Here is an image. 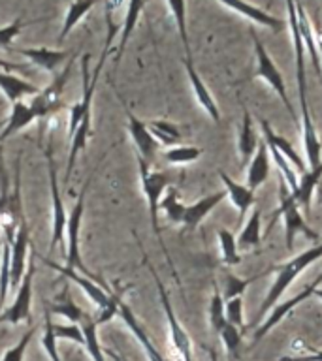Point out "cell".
<instances>
[{
	"instance_id": "4",
	"label": "cell",
	"mask_w": 322,
	"mask_h": 361,
	"mask_svg": "<svg viewBox=\"0 0 322 361\" xmlns=\"http://www.w3.org/2000/svg\"><path fill=\"white\" fill-rule=\"evenodd\" d=\"M281 214L282 220H285V241H287V250H292L294 248V237L296 233H304L309 239L316 241L318 239V233L311 230L309 226L305 224L304 216L299 213V205L294 200V194L290 190V186L281 175H279V207L275 211V216L273 220Z\"/></svg>"
},
{
	"instance_id": "45",
	"label": "cell",
	"mask_w": 322,
	"mask_h": 361,
	"mask_svg": "<svg viewBox=\"0 0 322 361\" xmlns=\"http://www.w3.org/2000/svg\"><path fill=\"white\" fill-rule=\"evenodd\" d=\"M25 27V21L23 17H17L16 21L6 25V27H0V49H10V45L13 44V39L19 36V32Z\"/></svg>"
},
{
	"instance_id": "26",
	"label": "cell",
	"mask_w": 322,
	"mask_h": 361,
	"mask_svg": "<svg viewBox=\"0 0 322 361\" xmlns=\"http://www.w3.org/2000/svg\"><path fill=\"white\" fill-rule=\"evenodd\" d=\"M322 179V160L318 166L315 168H309V171L302 173V179L298 180V186L296 190L292 192L294 200L298 205L305 209H311V202H313V194H315V188L318 186Z\"/></svg>"
},
{
	"instance_id": "20",
	"label": "cell",
	"mask_w": 322,
	"mask_h": 361,
	"mask_svg": "<svg viewBox=\"0 0 322 361\" xmlns=\"http://www.w3.org/2000/svg\"><path fill=\"white\" fill-rule=\"evenodd\" d=\"M220 180L225 183V192L226 196L230 197L232 205L237 209L239 213V219H243L247 211L254 205V192L249 188L247 185H239L236 180L232 179L230 175H226V171L219 169Z\"/></svg>"
},
{
	"instance_id": "35",
	"label": "cell",
	"mask_w": 322,
	"mask_h": 361,
	"mask_svg": "<svg viewBox=\"0 0 322 361\" xmlns=\"http://www.w3.org/2000/svg\"><path fill=\"white\" fill-rule=\"evenodd\" d=\"M160 209L166 213L169 222L183 224V216H185L186 205L181 202L177 188H168V190H166V196L160 200Z\"/></svg>"
},
{
	"instance_id": "50",
	"label": "cell",
	"mask_w": 322,
	"mask_h": 361,
	"mask_svg": "<svg viewBox=\"0 0 322 361\" xmlns=\"http://www.w3.org/2000/svg\"><path fill=\"white\" fill-rule=\"evenodd\" d=\"M316 49H318V56H321V62H322V38L316 39Z\"/></svg>"
},
{
	"instance_id": "19",
	"label": "cell",
	"mask_w": 322,
	"mask_h": 361,
	"mask_svg": "<svg viewBox=\"0 0 322 361\" xmlns=\"http://www.w3.org/2000/svg\"><path fill=\"white\" fill-rule=\"evenodd\" d=\"M225 197L226 192L219 190L213 192V194H209V196H203L202 200H198V202L192 203V205H186L185 216H183V226H185V230H196V226L200 224V222H202V220L205 219L222 200H225Z\"/></svg>"
},
{
	"instance_id": "54",
	"label": "cell",
	"mask_w": 322,
	"mask_h": 361,
	"mask_svg": "<svg viewBox=\"0 0 322 361\" xmlns=\"http://www.w3.org/2000/svg\"><path fill=\"white\" fill-rule=\"evenodd\" d=\"M147 2H149V0H145V4H147Z\"/></svg>"
},
{
	"instance_id": "52",
	"label": "cell",
	"mask_w": 322,
	"mask_h": 361,
	"mask_svg": "<svg viewBox=\"0 0 322 361\" xmlns=\"http://www.w3.org/2000/svg\"><path fill=\"white\" fill-rule=\"evenodd\" d=\"M209 355H211V361H217V352L213 348H209Z\"/></svg>"
},
{
	"instance_id": "10",
	"label": "cell",
	"mask_w": 322,
	"mask_h": 361,
	"mask_svg": "<svg viewBox=\"0 0 322 361\" xmlns=\"http://www.w3.org/2000/svg\"><path fill=\"white\" fill-rule=\"evenodd\" d=\"M32 281H34V265L27 269L23 276L21 284L17 286V293L11 305L4 312H0V324H11L17 326L21 322H27L32 326Z\"/></svg>"
},
{
	"instance_id": "2",
	"label": "cell",
	"mask_w": 322,
	"mask_h": 361,
	"mask_svg": "<svg viewBox=\"0 0 322 361\" xmlns=\"http://www.w3.org/2000/svg\"><path fill=\"white\" fill-rule=\"evenodd\" d=\"M45 264L56 269L62 276H66L68 281H72L73 284H78L87 298L93 301V303L98 307V316L95 318L96 326H102V324H107V322L113 320V316L119 314V307L123 303V292H107L100 284L90 281V276L83 275L76 269H70L66 265L53 264V262H45Z\"/></svg>"
},
{
	"instance_id": "56",
	"label": "cell",
	"mask_w": 322,
	"mask_h": 361,
	"mask_svg": "<svg viewBox=\"0 0 322 361\" xmlns=\"http://www.w3.org/2000/svg\"><path fill=\"white\" fill-rule=\"evenodd\" d=\"M0 147H2V145H0Z\"/></svg>"
},
{
	"instance_id": "51",
	"label": "cell",
	"mask_w": 322,
	"mask_h": 361,
	"mask_svg": "<svg viewBox=\"0 0 322 361\" xmlns=\"http://www.w3.org/2000/svg\"><path fill=\"white\" fill-rule=\"evenodd\" d=\"M313 295H315V298H318L322 301V288L321 286L315 288V292H313Z\"/></svg>"
},
{
	"instance_id": "28",
	"label": "cell",
	"mask_w": 322,
	"mask_h": 361,
	"mask_svg": "<svg viewBox=\"0 0 322 361\" xmlns=\"http://www.w3.org/2000/svg\"><path fill=\"white\" fill-rule=\"evenodd\" d=\"M296 11H298V25H299V34H302V39H304L305 49L309 51L311 62H313V66L318 73H322V62L321 56H318V49H316V39L313 36V28H311L309 17L305 13L304 6L299 4L298 0H296Z\"/></svg>"
},
{
	"instance_id": "16",
	"label": "cell",
	"mask_w": 322,
	"mask_h": 361,
	"mask_svg": "<svg viewBox=\"0 0 322 361\" xmlns=\"http://www.w3.org/2000/svg\"><path fill=\"white\" fill-rule=\"evenodd\" d=\"M185 70L186 75H189V81H191V89L194 92V98L200 104L203 111L208 113L209 117L213 118V123H219L220 121V113H219V106H217V102L213 100V96L209 92V89L205 87V83L200 78V73L196 72V68L192 64V59H186L185 56Z\"/></svg>"
},
{
	"instance_id": "23",
	"label": "cell",
	"mask_w": 322,
	"mask_h": 361,
	"mask_svg": "<svg viewBox=\"0 0 322 361\" xmlns=\"http://www.w3.org/2000/svg\"><path fill=\"white\" fill-rule=\"evenodd\" d=\"M260 128H262V134H264V141L266 143H270L277 149V151L281 152L282 157L287 158L288 164H294V168L298 169L299 173H305L307 169H305V162L299 158V154L296 152V149L292 147V143L288 140H285L282 135L275 134L273 128L270 126V123L266 121V118H260Z\"/></svg>"
},
{
	"instance_id": "40",
	"label": "cell",
	"mask_w": 322,
	"mask_h": 361,
	"mask_svg": "<svg viewBox=\"0 0 322 361\" xmlns=\"http://www.w3.org/2000/svg\"><path fill=\"white\" fill-rule=\"evenodd\" d=\"M51 312L45 309V322H44V333H42V348L47 354L49 361H62L59 354V341H56L55 333H53V320H51Z\"/></svg>"
},
{
	"instance_id": "32",
	"label": "cell",
	"mask_w": 322,
	"mask_h": 361,
	"mask_svg": "<svg viewBox=\"0 0 322 361\" xmlns=\"http://www.w3.org/2000/svg\"><path fill=\"white\" fill-rule=\"evenodd\" d=\"M147 128H149L153 137L158 141V145H179L181 130L177 124L169 123V121H149V123H147Z\"/></svg>"
},
{
	"instance_id": "14",
	"label": "cell",
	"mask_w": 322,
	"mask_h": 361,
	"mask_svg": "<svg viewBox=\"0 0 322 361\" xmlns=\"http://www.w3.org/2000/svg\"><path fill=\"white\" fill-rule=\"evenodd\" d=\"M126 117H129V134L132 141H134L138 158L145 160L147 164H151L158 151V141L151 135V132L147 128V123L136 117L129 107H126Z\"/></svg>"
},
{
	"instance_id": "43",
	"label": "cell",
	"mask_w": 322,
	"mask_h": 361,
	"mask_svg": "<svg viewBox=\"0 0 322 361\" xmlns=\"http://www.w3.org/2000/svg\"><path fill=\"white\" fill-rule=\"evenodd\" d=\"M34 331H36V327L34 326L28 327L27 331H25V335L21 337V341H19L16 346H11V348L6 350V354L2 355V360L0 361H25V354H27V348L30 346Z\"/></svg>"
},
{
	"instance_id": "31",
	"label": "cell",
	"mask_w": 322,
	"mask_h": 361,
	"mask_svg": "<svg viewBox=\"0 0 322 361\" xmlns=\"http://www.w3.org/2000/svg\"><path fill=\"white\" fill-rule=\"evenodd\" d=\"M236 241L237 248L260 247V243H262V213H260V209H253V214L249 216L247 224L243 226L242 233Z\"/></svg>"
},
{
	"instance_id": "49",
	"label": "cell",
	"mask_w": 322,
	"mask_h": 361,
	"mask_svg": "<svg viewBox=\"0 0 322 361\" xmlns=\"http://www.w3.org/2000/svg\"><path fill=\"white\" fill-rule=\"evenodd\" d=\"M106 355H109V360L112 361H126L124 357H121L117 352H113V350H106Z\"/></svg>"
},
{
	"instance_id": "1",
	"label": "cell",
	"mask_w": 322,
	"mask_h": 361,
	"mask_svg": "<svg viewBox=\"0 0 322 361\" xmlns=\"http://www.w3.org/2000/svg\"><path fill=\"white\" fill-rule=\"evenodd\" d=\"M287 13H288V28L292 34L294 53H296V79H298V94H299V107H302V132H304V147L305 157L309 160V168H315L321 164L322 158V140L318 137L313 124V118L309 115L307 107V83H305V45L299 34L298 25V11H296V0H287Z\"/></svg>"
},
{
	"instance_id": "38",
	"label": "cell",
	"mask_w": 322,
	"mask_h": 361,
	"mask_svg": "<svg viewBox=\"0 0 322 361\" xmlns=\"http://www.w3.org/2000/svg\"><path fill=\"white\" fill-rule=\"evenodd\" d=\"M10 245L11 241L2 239V248H0V307L6 303L8 292H10Z\"/></svg>"
},
{
	"instance_id": "42",
	"label": "cell",
	"mask_w": 322,
	"mask_h": 361,
	"mask_svg": "<svg viewBox=\"0 0 322 361\" xmlns=\"http://www.w3.org/2000/svg\"><path fill=\"white\" fill-rule=\"evenodd\" d=\"M258 276H253V279H239L236 275H226L225 279V293H222V298L226 301H230L234 298H242V293L247 290V286L251 284L253 281H256Z\"/></svg>"
},
{
	"instance_id": "44",
	"label": "cell",
	"mask_w": 322,
	"mask_h": 361,
	"mask_svg": "<svg viewBox=\"0 0 322 361\" xmlns=\"http://www.w3.org/2000/svg\"><path fill=\"white\" fill-rule=\"evenodd\" d=\"M53 333H55L56 341L61 338H66V341H72V343H78L83 346L85 337H83V329L79 324H53Z\"/></svg>"
},
{
	"instance_id": "7",
	"label": "cell",
	"mask_w": 322,
	"mask_h": 361,
	"mask_svg": "<svg viewBox=\"0 0 322 361\" xmlns=\"http://www.w3.org/2000/svg\"><path fill=\"white\" fill-rule=\"evenodd\" d=\"M45 162H47V173H49V185H51V202H53V224H51V243L49 252H55L59 243H62L64 233H66V222L68 213L62 202L61 186H59V171H56L55 158H53V149L51 143L45 149Z\"/></svg>"
},
{
	"instance_id": "5",
	"label": "cell",
	"mask_w": 322,
	"mask_h": 361,
	"mask_svg": "<svg viewBox=\"0 0 322 361\" xmlns=\"http://www.w3.org/2000/svg\"><path fill=\"white\" fill-rule=\"evenodd\" d=\"M138 166H140L141 188H143V194H145L153 230H155V233H157V237H158V241H160L158 211H160V200H162L164 192L168 190L169 179H168V175L162 173V171H151V164H147L145 160H141V158H138ZM160 245H162V241H160ZM162 250L166 252L164 245H162Z\"/></svg>"
},
{
	"instance_id": "11",
	"label": "cell",
	"mask_w": 322,
	"mask_h": 361,
	"mask_svg": "<svg viewBox=\"0 0 322 361\" xmlns=\"http://www.w3.org/2000/svg\"><path fill=\"white\" fill-rule=\"evenodd\" d=\"M251 38H253L254 44V53H256V78L264 79L271 85V89L275 90L281 102L285 104V107L288 109V113L294 117L292 104H290V98L287 94V85H285V79H282V73L279 72V68L275 66V62L271 61L270 53L266 51L264 44L260 42V38L256 36L254 30H251Z\"/></svg>"
},
{
	"instance_id": "53",
	"label": "cell",
	"mask_w": 322,
	"mask_h": 361,
	"mask_svg": "<svg viewBox=\"0 0 322 361\" xmlns=\"http://www.w3.org/2000/svg\"><path fill=\"white\" fill-rule=\"evenodd\" d=\"M315 282H316V284H318V286H321V284H322V273H321V275H318V276H316Z\"/></svg>"
},
{
	"instance_id": "27",
	"label": "cell",
	"mask_w": 322,
	"mask_h": 361,
	"mask_svg": "<svg viewBox=\"0 0 322 361\" xmlns=\"http://www.w3.org/2000/svg\"><path fill=\"white\" fill-rule=\"evenodd\" d=\"M45 309L49 310L51 314L56 316H64L70 324H83L85 318H87V312H85L81 307H79L72 298H70V292H68V288L62 290V293L56 298V301L53 305H47Z\"/></svg>"
},
{
	"instance_id": "37",
	"label": "cell",
	"mask_w": 322,
	"mask_h": 361,
	"mask_svg": "<svg viewBox=\"0 0 322 361\" xmlns=\"http://www.w3.org/2000/svg\"><path fill=\"white\" fill-rule=\"evenodd\" d=\"M202 157V149L194 145H174L164 151V160L169 164H191Z\"/></svg>"
},
{
	"instance_id": "55",
	"label": "cell",
	"mask_w": 322,
	"mask_h": 361,
	"mask_svg": "<svg viewBox=\"0 0 322 361\" xmlns=\"http://www.w3.org/2000/svg\"><path fill=\"white\" fill-rule=\"evenodd\" d=\"M177 361H181V360H177Z\"/></svg>"
},
{
	"instance_id": "6",
	"label": "cell",
	"mask_w": 322,
	"mask_h": 361,
	"mask_svg": "<svg viewBox=\"0 0 322 361\" xmlns=\"http://www.w3.org/2000/svg\"><path fill=\"white\" fill-rule=\"evenodd\" d=\"M147 267H149L153 279H155V282H157L158 295H160V303H162L164 314H166V322H168L169 341H172V346H174V350H175V355H177V360H181V361H192L191 337H189V333L185 331V327L181 326L179 320H177L174 307H172V303H169L168 292H166V288H164L162 281H160V276L157 275L155 267L149 264H147Z\"/></svg>"
},
{
	"instance_id": "34",
	"label": "cell",
	"mask_w": 322,
	"mask_h": 361,
	"mask_svg": "<svg viewBox=\"0 0 322 361\" xmlns=\"http://www.w3.org/2000/svg\"><path fill=\"white\" fill-rule=\"evenodd\" d=\"M96 322L95 318L87 316L85 322L81 324V329H83V337H85V350L93 361H106V354L100 346V341H98V333H96Z\"/></svg>"
},
{
	"instance_id": "39",
	"label": "cell",
	"mask_w": 322,
	"mask_h": 361,
	"mask_svg": "<svg viewBox=\"0 0 322 361\" xmlns=\"http://www.w3.org/2000/svg\"><path fill=\"white\" fill-rule=\"evenodd\" d=\"M225 298L219 292V286L215 284L213 295H211V303H209V322L213 327L215 333H220V329L226 326V312H225Z\"/></svg>"
},
{
	"instance_id": "22",
	"label": "cell",
	"mask_w": 322,
	"mask_h": 361,
	"mask_svg": "<svg viewBox=\"0 0 322 361\" xmlns=\"http://www.w3.org/2000/svg\"><path fill=\"white\" fill-rule=\"evenodd\" d=\"M270 177V149L266 141H258L256 152L253 154L251 166H249L247 173V186L251 190H256L262 186Z\"/></svg>"
},
{
	"instance_id": "15",
	"label": "cell",
	"mask_w": 322,
	"mask_h": 361,
	"mask_svg": "<svg viewBox=\"0 0 322 361\" xmlns=\"http://www.w3.org/2000/svg\"><path fill=\"white\" fill-rule=\"evenodd\" d=\"M220 4L226 6L228 10H232L237 16H242L243 19H249V21L256 23V25H262L266 28H271L273 32H279L285 28V23L279 21L277 17L270 16L268 11L260 10L258 6H253L245 2V0H219Z\"/></svg>"
},
{
	"instance_id": "46",
	"label": "cell",
	"mask_w": 322,
	"mask_h": 361,
	"mask_svg": "<svg viewBox=\"0 0 322 361\" xmlns=\"http://www.w3.org/2000/svg\"><path fill=\"white\" fill-rule=\"evenodd\" d=\"M226 312V322L236 326L237 329H243L245 327V322H243V301L242 298L230 299L225 307Z\"/></svg>"
},
{
	"instance_id": "30",
	"label": "cell",
	"mask_w": 322,
	"mask_h": 361,
	"mask_svg": "<svg viewBox=\"0 0 322 361\" xmlns=\"http://www.w3.org/2000/svg\"><path fill=\"white\" fill-rule=\"evenodd\" d=\"M256 147H258V140H256V134H254L253 118H251V113H249L247 107H243V124L242 132H239V141H237V151H239L243 164H247L249 158L256 152Z\"/></svg>"
},
{
	"instance_id": "9",
	"label": "cell",
	"mask_w": 322,
	"mask_h": 361,
	"mask_svg": "<svg viewBox=\"0 0 322 361\" xmlns=\"http://www.w3.org/2000/svg\"><path fill=\"white\" fill-rule=\"evenodd\" d=\"M72 66L73 61H68L66 68L62 70L61 75H55V79H53L45 89L38 90V92L32 96L30 107H32V111L34 115H36V121H38V123H44L45 118H49L53 113H56L61 109L62 90H64V85H66L68 78H70Z\"/></svg>"
},
{
	"instance_id": "18",
	"label": "cell",
	"mask_w": 322,
	"mask_h": 361,
	"mask_svg": "<svg viewBox=\"0 0 322 361\" xmlns=\"http://www.w3.org/2000/svg\"><path fill=\"white\" fill-rule=\"evenodd\" d=\"M32 123H36V115H34L30 104H27V102L23 100L13 102L4 128L0 130V145H2L8 137H11V135L17 134V132H21L23 128H27V126H30Z\"/></svg>"
},
{
	"instance_id": "3",
	"label": "cell",
	"mask_w": 322,
	"mask_h": 361,
	"mask_svg": "<svg viewBox=\"0 0 322 361\" xmlns=\"http://www.w3.org/2000/svg\"><path fill=\"white\" fill-rule=\"evenodd\" d=\"M321 258H322V243H318V245H315V247L307 248V250H304V252L298 254V256H294V258L290 259V262H287L285 265H281L279 271H277L275 281H273V284H271L270 292H268V295H266L264 303L260 305L258 314H256V322H260L264 316H268V312L275 307L277 301L282 298V293L287 292L288 286H290V284H292L299 275H302V271H304L305 267H309L311 264H315L316 259H321Z\"/></svg>"
},
{
	"instance_id": "29",
	"label": "cell",
	"mask_w": 322,
	"mask_h": 361,
	"mask_svg": "<svg viewBox=\"0 0 322 361\" xmlns=\"http://www.w3.org/2000/svg\"><path fill=\"white\" fill-rule=\"evenodd\" d=\"M96 4H98V0H73L72 4H70V8H68L66 16H64V23H62L61 34H59L56 42L61 44L62 39L72 32L73 28H76V25H79L81 19H83Z\"/></svg>"
},
{
	"instance_id": "48",
	"label": "cell",
	"mask_w": 322,
	"mask_h": 361,
	"mask_svg": "<svg viewBox=\"0 0 322 361\" xmlns=\"http://www.w3.org/2000/svg\"><path fill=\"white\" fill-rule=\"evenodd\" d=\"M28 64H17V62H8L4 61V59H0V70H6V72H13V70H19V72H23V70H27Z\"/></svg>"
},
{
	"instance_id": "47",
	"label": "cell",
	"mask_w": 322,
	"mask_h": 361,
	"mask_svg": "<svg viewBox=\"0 0 322 361\" xmlns=\"http://www.w3.org/2000/svg\"><path fill=\"white\" fill-rule=\"evenodd\" d=\"M279 361H322V350H313V354L307 355H285Z\"/></svg>"
},
{
	"instance_id": "24",
	"label": "cell",
	"mask_w": 322,
	"mask_h": 361,
	"mask_svg": "<svg viewBox=\"0 0 322 361\" xmlns=\"http://www.w3.org/2000/svg\"><path fill=\"white\" fill-rule=\"evenodd\" d=\"M0 90L6 96V100L13 104L17 100H23L25 96H34L40 89L36 85L28 83L19 75H16V73L0 70Z\"/></svg>"
},
{
	"instance_id": "21",
	"label": "cell",
	"mask_w": 322,
	"mask_h": 361,
	"mask_svg": "<svg viewBox=\"0 0 322 361\" xmlns=\"http://www.w3.org/2000/svg\"><path fill=\"white\" fill-rule=\"evenodd\" d=\"M119 314H121V318L124 320V324L130 327V331L134 333L136 338L140 341V344L143 346V350H145L147 357H149V361H166L162 357V354L158 352L157 346H155V343L151 341V337L147 335V331L143 329V326L140 324V320L136 318V314L132 312V309H130L129 305L121 303V307H119Z\"/></svg>"
},
{
	"instance_id": "17",
	"label": "cell",
	"mask_w": 322,
	"mask_h": 361,
	"mask_svg": "<svg viewBox=\"0 0 322 361\" xmlns=\"http://www.w3.org/2000/svg\"><path fill=\"white\" fill-rule=\"evenodd\" d=\"M16 53L25 56L28 64H34L49 73L55 72L68 56L66 51L49 49V47H17Z\"/></svg>"
},
{
	"instance_id": "41",
	"label": "cell",
	"mask_w": 322,
	"mask_h": 361,
	"mask_svg": "<svg viewBox=\"0 0 322 361\" xmlns=\"http://www.w3.org/2000/svg\"><path fill=\"white\" fill-rule=\"evenodd\" d=\"M219 335L222 338V344H225L226 354H228V361H234L237 357L239 344H242V329H237L236 326L226 322V326L220 329Z\"/></svg>"
},
{
	"instance_id": "25",
	"label": "cell",
	"mask_w": 322,
	"mask_h": 361,
	"mask_svg": "<svg viewBox=\"0 0 322 361\" xmlns=\"http://www.w3.org/2000/svg\"><path fill=\"white\" fill-rule=\"evenodd\" d=\"M143 8H145V0H129V2H126V13H124L123 19L121 39H119L117 51H115V59H113L115 64H119V61H121V56H123L124 49H126V44H129L130 36H132L136 25L140 21V16L141 11H143Z\"/></svg>"
},
{
	"instance_id": "12",
	"label": "cell",
	"mask_w": 322,
	"mask_h": 361,
	"mask_svg": "<svg viewBox=\"0 0 322 361\" xmlns=\"http://www.w3.org/2000/svg\"><path fill=\"white\" fill-rule=\"evenodd\" d=\"M28 243H30V231H28L27 220L23 219L17 226L16 237L10 245V282L13 288L21 284L23 276L27 273Z\"/></svg>"
},
{
	"instance_id": "8",
	"label": "cell",
	"mask_w": 322,
	"mask_h": 361,
	"mask_svg": "<svg viewBox=\"0 0 322 361\" xmlns=\"http://www.w3.org/2000/svg\"><path fill=\"white\" fill-rule=\"evenodd\" d=\"M87 186L89 183H85L81 192H79L78 200L73 203L72 211L68 213L66 222V267L70 269H78L79 273L90 276L87 267L81 262V254H79V239H81V220H83L85 213V196H87Z\"/></svg>"
},
{
	"instance_id": "36",
	"label": "cell",
	"mask_w": 322,
	"mask_h": 361,
	"mask_svg": "<svg viewBox=\"0 0 322 361\" xmlns=\"http://www.w3.org/2000/svg\"><path fill=\"white\" fill-rule=\"evenodd\" d=\"M217 239L220 245V254H222V264L226 265H237L242 262V256L237 252V241L236 237L232 235L230 231L220 228L217 231Z\"/></svg>"
},
{
	"instance_id": "33",
	"label": "cell",
	"mask_w": 322,
	"mask_h": 361,
	"mask_svg": "<svg viewBox=\"0 0 322 361\" xmlns=\"http://www.w3.org/2000/svg\"><path fill=\"white\" fill-rule=\"evenodd\" d=\"M166 2H168L169 13L174 17L175 27H177L181 42H183V47H185V56L186 59H192L189 30H186V0H166Z\"/></svg>"
},
{
	"instance_id": "13",
	"label": "cell",
	"mask_w": 322,
	"mask_h": 361,
	"mask_svg": "<svg viewBox=\"0 0 322 361\" xmlns=\"http://www.w3.org/2000/svg\"><path fill=\"white\" fill-rule=\"evenodd\" d=\"M315 288H318V284H316V282L313 281L309 284V286L305 288V290H302V292H299L298 295H294V298H290V299H288V301H285V303L275 305V307H273V309H271L270 312H268V316H266L264 324H262V326H260L258 329L254 331V337H253L254 343H258V341H262V338H264L266 335H268V333H270L271 329H273V327L277 326V324H279V322L285 320V318H287V316L290 314V312H292V310L296 309V307H298V305H302V303H304V301H307V299H309L311 295H313V292H315Z\"/></svg>"
}]
</instances>
